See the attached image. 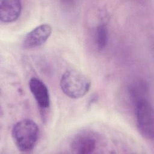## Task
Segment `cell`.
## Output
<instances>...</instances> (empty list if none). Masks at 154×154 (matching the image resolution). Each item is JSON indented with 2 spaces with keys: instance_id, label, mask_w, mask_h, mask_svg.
I'll return each instance as SVG.
<instances>
[{
  "instance_id": "obj_8",
  "label": "cell",
  "mask_w": 154,
  "mask_h": 154,
  "mask_svg": "<svg viewBox=\"0 0 154 154\" xmlns=\"http://www.w3.org/2000/svg\"><path fill=\"white\" fill-rule=\"evenodd\" d=\"M94 40L97 49L100 51L104 49L108 42V29L105 23L98 25L94 32Z\"/></svg>"
},
{
  "instance_id": "obj_3",
  "label": "cell",
  "mask_w": 154,
  "mask_h": 154,
  "mask_svg": "<svg viewBox=\"0 0 154 154\" xmlns=\"http://www.w3.org/2000/svg\"><path fill=\"white\" fill-rule=\"evenodd\" d=\"M135 112L138 129L146 139L153 140L154 137L153 110L149 100L142 97L135 102Z\"/></svg>"
},
{
  "instance_id": "obj_6",
  "label": "cell",
  "mask_w": 154,
  "mask_h": 154,
  "mask_svg": "<svg viewBox=\"0 0 154 154\" xmlns=\"http://www.w3.org/2000/svg\"><path fill=\"white\" fill-rule=\"evenodd\" d=\"M29 88L38 106L43 110L48 109L50 106V96L45 83L38 78L33 77L29 79Z\"/></svg>"
},
{
  "instance_id": "obj_2",
  "label": "cell",
  "mask_w": 154,
  "mask_h": 154,
  "mask_svg": "<svg viewBox=\"0 0 154 154\" xmlns=\"http://www.w3.org/2000/svg\"><path fill=\"white\" fill-rule=\"evenodd\" d=\"M60 84L62 91L67 96L72 99H79L88 92L91 81L81 72L69 69L63 74Z\"/></svg>"
},
{
  "instance_id": "obj_4",
  "label": "cell",
  "mask_w": 154,
  "mask_h": 154,
  "mask_svg": "<svg viewBox=\"0 0 154 154\" xmlns=\"http://www.w3.org/2000/svg\"><path fill=\"white\" fill-rule=\"evenodd\" d=\"M100 138L93 131L84 130L76 134L70 141L72 151L76 153L89 154L93 153L99 145Z\"/></svg>"
},
{
  "instance_id": "obj_7",
  "label": "cell",
  "mask_w": 154,
  "mask_h": 154,
  "mask_svg": "<svg viewBox=\"0 0 154 154\" xmlns=\"http://www.w3.org/2000/svg\"><path fill=\"white\" fill-rule=\"evenodd\" d=\"M22 11V4L18 0L0 1V19L4 23L16 20Z\"/></svg>"
},
{
  "instance_id": "obj_5",
  "label": "cell",
  "mask_w": 154,
  "mask_h": 154,
  "mask_svg": "<svg viewBox=\"0 0 154 154\" xmlns=\"http://www.w3.org/2000/svg\"><path fill=\"white\" fill-rule=\"evenodd\" d=\"M52 27L44 23L37 26L26 34L22 42L24 49H32L43 45L51 36Z\"/></svg>"
},
{
  "instance_id": "obj_1",
  "label": "cell",
  "mask_w": 154,
  "mask_h": 154,
  "mask_svg": "<svg viewBox=\"0 0 154 154\" xmlns=\"http://www.w3.org/2000/svg\"><path fill=\"white\" fill-rule=\"evenodd\" d=\"M39 129L32 120L25 119L17 122L11 130V136L17 149L23 152H29L35 146Z\"/></svg>"
}]
</instances>
